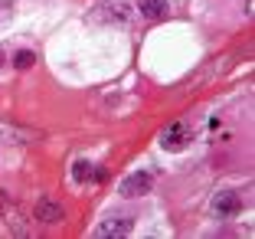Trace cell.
<instances>
[{
	"label": "cell",
	"mask_w": 255,
	"mask_h": 239,
	"mask_svg": "<svg viewBox=\"0 0 255 239\" xmlns=\"http://www.w3.org/2000/svg\"><path fill=\"white\" fill-rule=\"evenodd\" d=\"M131 230H134V223L128 217H115V220H105V223L95 230V239H125L131 236Z\"/></svg>",
	"instance_id": "1"
},
{
	"label": "cell",
	"mask_w": 255,
	"mask_h": 239,
	"mask_svg": "<svg viewBox=\"0 0 255 239\" xmlns=\"http://www.w3.org/2000/svg\"><path fill=\"white\" fill-rule=\"evenodd\" d=\"M95 20H115V23H128V20H131V7H128L125 0H105V3H98V10H95Z\"/></svg>",
	"instance_id": "2"
},
{
	"label": "cell",
	"mask_w": 255,
	"mask_h": 239,
	"mask_svg": "<svg viewBox=\"0 0 255 239\" xmlns=\"http://www.w3.org/2000/svg\"><path fill=\"white\" fill-rule=\"evenodd\" d=\"M187 141H190V128L183 125V121H173V125H167V128H164V135H160V144H164L167 151H180V148H187Z\"/></svg>",
	"instance_id": "3"
},
{
	"label": "cell",
	"mask_w": 255,
	"mask_h": 239,
	"mask_svg": "<svg viewBox=\"0 0 255 239\" xmlns=\"http://www.w3.org/2000/svg\"><path fill=\"white\" fill-rule=\"evenodd\" d=\"M0 210H3L7 226H10V233H13V236H26V233H30V226L23 223V217H20V210H16V203L7 200V194H0Z\"/></svg>",
	"instance_id": "4"
},
{
	"label": "cell",
	"mask_w": 255,
	"mask_h": 239,
	"mask_svg": "<svg viewBox=\"0 0 255 239\" xmlns=\"http://www.w3.org/2000/svg\"><path fill=\"white\" fill-rule=\"evenodd\" d=\"M239 210H242V200L233 190H223V194L213 197V213H216V217H236Z\"/></svg>",
	"instance_id": "5"
},
{
	"label": "cell",
	"mask_w": 255,
	"mask_h": 239,
	"mask_svg": "<svg viewBox=\"0 0 255 239\" xmlns=\"http://www.w3.org/2000/svg\"><path fill=\"white\" fill-rule=\"evenodd\" d=\"M150 174H144V171H137V174H131V177H125L121 180V194L125 197H141V194H147L150 190Z\"/></svg>",
	"instance_id": "6"
},
{
	"label": "cell",
	"mask_w": 255,
	"mask_h": 239,
	"mask_svg": "<svg viewBox=\"0 0 255 239\" xmlns=\"http://www.w3.org/2000/svg\"><path fill=\"white\" fill-rule=\"evenodd\" d=\"M62 217H66V213H62V203H56L53 197H39L36 200V220H43V223H59Z\"/></svg>",
	"instance_id": "7"
},
{
	"label": "cell",
	"mask_w": 255,
	"mask_h": 239,
	"mask_svg": "<svg viewBox=\"0 0 255 239\" xmlns=\"http://www.w3.org/2000/svg\"><path fill=\"white\" fill-rule=\"evenodd\" d=\"M137 10L147 20H160V16H167V0H137Z\"/></svg>",
	"instance_id": "8"
},
{
	"label": "cell",
	"mask_w": 255,
	"mask_h": 239,
	"mask_svg": "<svg viewBox=\"0 0 255 239\" xmlns=\"http://www.w3.org/2000/svg\"><path fill=\"white\" fill-rule=\"evenodd\" d=\"M72 177L79 180V184H85V180H92V177H95V171H92V164H89V161H79V164H75V171H72Z\"/></svg>",
	"instance_id": "9"
},
{
	"label": "cell",
	"mask_w": 255,
	"mask_h": 239,
	"mask_svg": "<svg viewBox=\"0 0 255 239\" xmlns=\"http://www.w3.org/2000/svg\"><path fill=\"white\" fill-rule=\"evenodd\" d=\"M10 16H13V3L10 0H0V30L10 23Z\"/></svg>",
	"instance_id": "10"
},
{
	"label": "cell",
	"mask_w": 255,
	"mask_h": 239,
	"mask_svg": "<svg viewBox=\"0 0 255 239\" xmlns=\"http://www.w3.org/2000/svg\"><path fill=\"white\" fill-rule=\"evenodd\" d=\"M33 62H36V56H33L30 49H23V52H16V69H30Z\"/></svg>",
	"instance_id": "11"
},
{
	"label": "cell",
	"mask_w": 255,
	"mask_h": 239,
	"mask_svg": "<svg viewBox=\"0 0 255 239\" xmlns=\"http://www.w3.org/2000/svg\"><path fill=\"white\" fill-rule=\"evenodd\" d=\"M0 66H3V52H0Z\"/></svg>",
	"instance_id": "12"
}]
</instances>
